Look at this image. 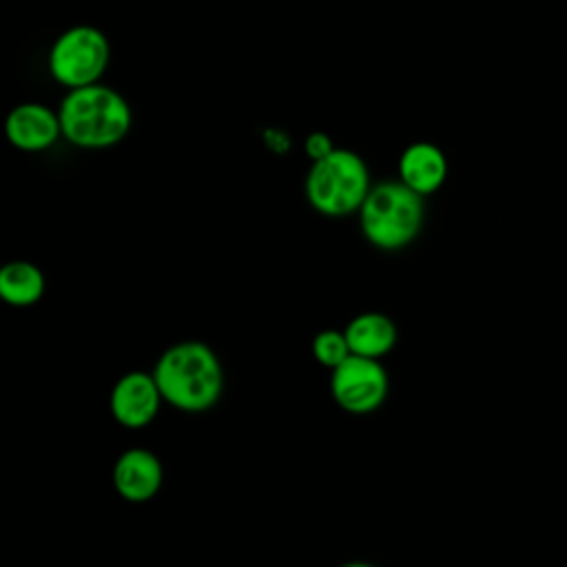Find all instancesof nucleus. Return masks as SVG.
<instances>
[{
	"label": "nucleus",
	"instance_id": "6e6552de",
	"mask_svg": "<svg viewBox=\"0 0 567 567\" xmlns=\"http://www.w3.org/2000/svg\"><path fill=\"white\" fill-rule=\"evenodd\" d=\"M162 461L146 447L124 450L113 465V487L128 503L151 501L162 489Z\"/></svg>",
	"mask_w": 567,
	"mask_h": 567
},
{
	"label": "nucleus",
	"instance_id": "2eb2a0df",
	"mask_svg": "<svg viewBox=\"0 0 567 567\" xmlns=\"http://www.w3.org/2000/svg\"><path fill=\"white\" fill-rule=\"evenodd\" d=\"M339 567H374V565L363 563V560H352V563H343V565H339Z\"/></svg>",
	"mask_w": 567,
	"mask_h": 567
},
{
	"label": "nucleus",
	"instance_id": "1a4fd4ad",
	"mask_svg": "<svg viewBox=\"0 0 567 567\" xmlns=\"http://www.w3.org/2000/svg\"><path fill=\"white\" fill-rule=\"evenodd\" d=\"M4 135L11 146L38 153L55 144L62 135V124L58 111L40 102H22L13 106L4 120Z\"/></svg>",
	"mask_w": 567,
	"mask_h": 567
},
{
	"label": "nucleus",
	"instance_id": "7ed1b4c3",
	"mask_svg": "<svg viewBox=\"0 0 567 567\" xmlns=\"http://www.w3.org/2000/svg\"><path fill=\"white\" fill-rule=\"evenodd\" d=\"M423 195L396 182H379L370 188L359 208V226L368 244L379 250L410 246L423 228Z\"/></svg>",
	"mask_w": 567,
	"mask_h": 567
},
{
	"label": "nucleus",
	"instance_id": "0eeeda50",
	"mask_svg": "<svg viewBox=\"0 0 567 567\" xmlns=\"http://www.w3.org/2000/svg\"><path fill=\"white\" fill-rule=\"evenodd\" d=\"M164 399L157 388L153 372H126L122 374L109 396V408L113 419L128 430L146 427L155 421Z\"/></svg>",
	"mask_w": 567,
	"mask_h": 567
},
{
	"label": "nucleus",
	"instance_id": "39448f33",
	"mask_svg": "<svg viewBox=\"0 0 567 567\" xmlns=\"http://www.w3.org/2000/svg\"><path fill=\"white\" fill-rule=\"evenodd\" d=\"M109 58L111 44L104 31L93 24H75L62 31L51 44L49 73L66 89L89 86L102 78Z\"/></svg>",
	"mask_w": 567,
	"mask_h": 567
},
{
	"label": "nucleus",
	"instance_id": "f03ea898",
	"mask_svg": "<svg viewBox=\"0 0 567 567\" xmlns=\"http://www.w3.org/2000/svg\"><path fill=\"white\" fill-rule=\"evenodd\" d=\"M58 115L62 135L80 148L115 146L133 124V113L124 95L100 82L69 89Z\"/></svg>",
	"mask_w": 567,
	"mask_h": 567
},
{
	"label": "nucleus",
	"instance_id": "f257e3e1",
	"mask_svg": "<svg viewBox=\"0 0 567 567\" xmlns=\"http://www.w3.org/2000/svg\"><path fill=\"white\" fill-rule=\"evenodd\" d=\"M153 377L164 403L182 412L210 410L224 390V370L215 350L204 341H179L155 361Z\"/></svg>",
	"mask_w": 567,
	"mask_h": 567
},
{
	"label": "nucleus",
	"instance_id": "20e7f679",
	"mask_svg": "<svg viewBox=\"0 0 567 567\" xmlns=\"http://www.w3.org/2000/svg\"><path fill=\"white\" fill-rule=\"evenodd\" d=\"M372 184L363 157L350 148H334L312 162L306 175V197L326 217H348L359 213Z\"/></svg>",
	"mask_w": 567,
	"mask_h": 567
},
{
	"label": "nucleus",
	"instance_id": "4468645a",
	"mask_svg": "<svg viewBox=\"0 0 567 567\" xmlns=\"http://www.w3.org/2000/svg\"><path fill=\"white\" fill-rule=\"evenodd\" d=\"M334 148H337V146L332 144L330 135H326L323 131H315V133H310V135L306 137V155H308L312 162H317V159L330 155Z\"/></svg>",
	"mask_w": 567,
	"mask_h": 567
},
{
	"label": "nucleus",
	"instance_id": "f8f14e48",
	"mask_svg": "<svg viewBox=\"0 0 567 567\" xmlns=\"http://www.w3.org/2000/svg\"><path fill=\"white\" fill-rule=\"evenodd\" d=\"M44 275L31 261L16 259L0 268V299L13 308L38 303L44 295Z\"/></svg>",
	"mask_w": 567,
	"mask_h": 567
},
{
	"label": "nucleus",
	"instance_id": "9b49d317",
	"mask_svg": "<svg viewBox=\"0 0 567 567\" xmlns=\"http://www.w3.org/2000/svg\"><path fill=\"white\" fill-rule=\"evenodd\" d=\"M350 352L368 359H381L396 346L399 332L394 321L383 312H361L343 328Z\"/></svg>",
	"mask_w": 567,
	"mask_h": 567
},
{
	"label": "nucleus",
	"instance_id": "423d86ee",
	"mask_svg": "<svg viewBox=\"0 0 567 567\" xmlns=\"http://www.w3.org/2000/svg\"><path fill=\"white\" fill-rule=\"evenodd\" d=\"M390 392V377L379 359L350 354L330 370V394L350 414H370L383 405Z\"/></svg>",
	"mask_w": 567,
	"mask_h": 567
},
{
	"label": "nucleus",
	"instance_id": "9d476101",
	"mask_svg": "<svg viewBox=\"0 0 567 567\" xmlns=\"http://www.w3.org/2000/svg\"><path fill=\"white\" fill-rule=\"evenodd\" d=\"M445 177V153L430 142H414L405 146V151L399 157V179L423 197L439 190Z\"/></svg>",
	"mask_w": 567,
	"mask_h": 567
},
{
	"label": "nucleus",
	"instance_id": "ddd939ff",
	"mask_svg": "<svg viewBox=\"0 0 567 567\" xmlns=\"http://www.w3.org/2000/svg\"><path fill=\"white\" fill-rule=\"evenodd\" d=\"M350 346L343 330H321L312 339V357L328 370H334L350 357Z\"/></svg>",
	"mask_w": 567,
	"mask_h": 567
}]
</instances>
